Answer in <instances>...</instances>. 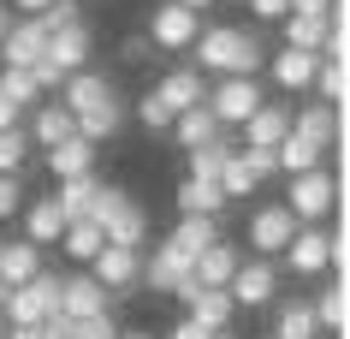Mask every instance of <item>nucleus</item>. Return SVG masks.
Returning <instances> with one entry per match:
<instances>
[{
  "label": "nucleus",
  "mask_w": 350,
  "mask_h": 339,
  "mask_svg": "<svg viewBox=\"0 0 350 339\" xmlns=\"http://www.w3.org/2000/svg\"><path fill=\"white\" fill-rule=\"evenodd\" d=\"M190 54H196V72H214V77H256L267 66L261 36L243 30V24H202Z\"/></svg>",
  "instance_id": "nucleus-1"
},
{
  "label": "nucleus",
  "mask_w": 350,
  "mask_h": 339,
  "mask_svg": "<svg viewBox=\"0 0 350 339\" xmlns=\"http://www.w3.org/2000/svg\"><path fill=\"white\" fill-rule=\"evenodd\" d=\"M48 316H59V274H48V268H42L36 280L6 286V310H0V321H6V327H42Z\"/></svg>",
  "instance_id": "nucleus-2"
},
{
  "label": "nucleus",
  "mask_w": 350,
  "mask_h": 339,
  "mask_svg": "<svg viewBox=\"0 0 350 339\" xmlns=\"http://www.w3.org/2000/svg\"><path fill=\"white\" fill-rule=\"evenodd\" d=\"M332 203H338V179H332L327 167H314V173H297L291 190H285V208L297 214V226H321L332 214Z\"/></svg>",
  "instance_id": "nucleus-3"
},
{
  "label": "nucleus",
  "mask_w": 350,
  "mask_h": 339,
  "mask_svg": "<svg viewBox=\"0 0 350 339\" xmlns=\"http://www.w3.org/2000/svg\"><path fill=\"white\" fill-rule=\"evenodd\" d=\"M261 101H267V95H261V77H220V84H214V90L202 95V108L214 113V119H220V131L243 125V119H250V113H256Z\"/></svg>",
  "instance_id": "nucleus-4"
},
{
  "label": "nucleus",
  "mask_w": 350,
  "mask_h": 339,
  "mask_svg": "<svg viewBox=\"0 0 350 339\" xmlns=\"http://www.w3.org/2000/svg\"><path fill=\"white\" fill-rule=\"evenodd\" d=\"M226 298L238 303V310H267L279 298V262H267V256L238 262V274L226 280Z\"/></svg>",
  "instance_id": "nucleus-5"
},
{
  "label": "nucleus",
  "mask_w": 350,
  "mask_h": 339,
  "mask_svg": "<svg viewBox=\"0 0 350 339\" xmlns=\"http://www.w3.org/2000/svg\"><path fill=\"white\" fill-rule=\"evenodd\" d=\"M196 30H202V18L196 12H185V6H172V0H161L154 12H148V48H166V54H190V42H196Z\"/></svg>",
  "instance_id": "nucleus-6"
},
{
  "label": "nucleus",
  "mask_w": 350,
  "mask_h": 339,
  "mask_svg": "<svg viewBox=\"0 0 350 339\" xmlns=\"http://www.w3.org/2000/svg\"><path fill=\"white\" fill-rule=\"evenodd\" d=\"M291 232H297V214H291L285 203H261L256 214H250V250H256V256H267V262H279V256H285Z\"/></svg>",
  "instance_id": "nucleus-7"
},
{
  "label": "nucleus",
  "mask_w": 350,
  "mask_h": 339,
  "mask_svg": "<svg viewBox=\"0 0 350 339\" xmlns=\"http://www.w3.org/2000/svg\"><path fill=\"white\" fill-rule=\"evenodd\" d=\"M101 292H131V286H143V250H119V244H101L95 250V262L83 268Z\"/></svg>",
  "instance_id": "nucleus-8"
},
{
  "label": "nucleus",
  "mask_w": 350,
  "mask_h": 339,
  "mask_svg": "<svg viewBox=\"0 0 350 339\" xmlns=\"http://www.w3.org/2000/svg\"><path fill=\"white\" fill-rule=\"evenodd\" d=\"M291 131L297 137H309L314 149H338V137H345V108H327V101H303V108H291Z\"/></svg>",
  "instance_id": "nucleus-9"
},
{
  "label": "nucleus",
  "mask_w": 350,
  "mask_h": 339,
  "mask_svg": "<svg viewBox=\"0 0 350 339\" xmlns=\"http://www.w3.org/2000/svg\"><path fill=\"white\" fill-rule=\"evenodd\" d=\"M327 256H332V238H327V226H297L291 232V244H285V256L279 262L291 268V274H327Z\"/></svg>",
  "instance_id": "nucleus-10"
},
{
  "label": "nucleus",
  "mask_w": 350,
  "mask_h": 339,
  "mask_svg": "<svg viewBox=\"0 0 350 339\" xmlns=\"http://www.w3.org/2000/svg\"><path fill=\"white\" fill-rule=\"evenodd\" d=\"M48 54V36H42V24L36 18H12L6 24V36H0V66H36V60Z\"/></svg>",
  "instance_id": "nucleus-11"
},
{
  "label": "nucleus",
  "mask_w": 350,
  "mask_h": 339,
  "mask_svg": "<svg viewBox=\"0 0 350 339\" xmlns=\"http://www.w3.org/2000/svg\"><path fill=\"white\" fill-rule=\"evenodd\" d=\"M24 238H30V244L36 250H59V232H66V214H59V203H54V190H48V197H36V203H30V197H24Z\"/></svg>",
  "instance_id": "nucleus-12"
},
{
  "label": "nucleus",
  "mask_w": 350,
  "mask_h": 339,
  "mask_svg": "<svg viewBox=\"0 0 350 339\" xmlns=\"http://www.w3.org/2000/svg\"><path fill=\"white\" fill-rule=\"evenodd\" d=\"M314 66H321V54H303V48H273L267 54V77H273L285 95H303L314 84Z\"/></svg>",
  "instance_id": "nucleus-13"
},
{
  "label": "nucleus",
  "mask_w": 350,
  "mask_h": 339,
  "mask_svg": "<svg viewBox=\"0 0 350 339\" xmlns=\"http://www.w3.org/2000/svg\"><path fill=\"white\" fill-rule=\"evenodd\" d=\"M90 54H95V30H90V24H66V30H54V36H48V60H54L66 77L83 72V66H90Z\"/></svg>",
  "instance_id": "nucleus-14"
},
{
  "label": "nucleus",
  "mask_w": 350,
  "mask_h": 339,
  "mask_svg": "<svg viewBox=\"0 0 350 339\" xmlns=\"http://www.w3.org/2000/svg\"><path fill=\"white\" fill-rule=\"evenodd\" d=\"M238 131H243V149H279V137L291 131V108H279V101H261V108L243 119Z\"/></svg>",
  "instance_id": "nucleus-15"
},
{
  "label": "nucleus",
  "mask_w": 350,
  "mask_h": 339,
  "mask_svg": "<svg viewBox=\"0 0 350 339\" xmlns=\"http://www.w3.org/2000/svg\"><path fill=\"white\" fill-rule=\"evenodd\" d=\"M30 149H54V143H66V137H77V119L66 108H59V101H36V108H30Z\"/></svg>",
  "instance_id": "nucleus-16"
},
{
  "label": "nucleus",
  "mask_w": 350,
  "mask_h": 339,
  "mask_svg": "<svg viewBox=\"0 0 350 339\" xmlns=\"http://www.w3.org/2000/svg\"><path fill=\"white\" fill-rule=\"evenodd\" d=\"M154 95H161L172 113H185V108H202V95H208V77L196 72V66H172V72L154 84Z\"/></svg>",
  "instance_id": "nucleus-17"
},
{
  "label": "nucleus",
  "mask_w": 350,
  "mask_h": 339,
  "mask_svg": "<svg viewBox=\"0 0 350 339\" xmlns=\"http://www.w3.org/2000/svg\"><path fill=\"white\" fill-rule=\"evenodd\" d=\"M107 95H113V84H107V77H101V72H90V66H83V72H72V77H66V84H59V108H66V113H72V119H77V113L101 108Z\"/></svg>",
  "instance_id": "nucleus-18"
},
{
  "label": "nucleus",
  "mask_w": 350,
  "mask_h": 339,
  "mask_svg": "<svg viewBox=\"0 0 350 339\" xmlns=\"http://www.w3.org/2000/svg\"><path fill=\"white\" fill-rule=\"evenodd\" d=\"M166 137H172V143L190 155V149H202V143H214V137H226V131H220V119H214L208 108H185V113H172Z\"/></svg>",
  "instance_id": "nucleus-19"
},
{
  "label": "nucleus",
  "mask_w": 350,
  "mask_h": 339,
  "mask_svg": "<svg viewBox=\"0 0 350 339\" xmlns=\"http://www.w3.org/2000/svg\"><path fill=\"white\" fill-rule=\"evenodd\" d=\"M101 310H107V292H101L90 274H72V280H59V316H66V321L101 316Z\"/></svg>",
  "instance_id": "nucleus-20"
},
{
  "label": "nucleus",
  "mask_w": 350,
  "mask_h": 339,
  "mask_svg": "<svg viewBox=\"0 0 350 339\" xmlns=\"http://www.w3.org/2000/svg\"><path fill=\"white\" fill-rule=\"evenodd\" d=\"M238 244H226V238H214L208 250H196V262H190V274H196V286H220L226 292V280L238 274Z\"/></svg>",
  "instance_id": "nucleus-21"
},
{
  "label": "nucleus",
  "mask_w": 350,
  "mask_h": 339,
  "mask_svg": "<svg viewBox=\"0 0 350 339\" xmlns=\"http://www.w3.org/2000/svg\"><path fill=\"white\" fill-rule=\"evenodd\" d=\"M119 131H125V101H119V90H113L101 108L77 113V137H83V143H95V149H101L107 137H119Z\"/></svg>",
  "instance_id": "nucleus-22"
},
{
  "label": "nucleus",
  "mask_w": 350,
  "mask_h": 339,
  "mask_svg": "<svg viewBox=\"0 0 350 339\" xmlns=\"http://www.w3.org/2000/svg\"><path fill=\"white\" fill-rule=\"evenodd\" d=\"M214 238H220V221H214V214H178V226L166 232L161 244H172L178 256H190V262H196V250H208Z\"/></svg>",
  "instance_id": "nucleus-23"
},
{
  "label": "nucleus",
  "mask_w": 350,
  "mask_h": 339,
  "mask_svg": "<svg viewBox=\"0 0 350 339\" xmlns=\"http://www.w3.org/2000/svg\"><path fill=\"white\" fill-rule=\"evenodd\" d=\"M185 316L196 321V327H208V334H226V327H232V316H238V303L226 298L220 286H202V292L185 303Z\"/></svg>",
  "instance_id": "nucleus-24"
},
{
  "label": "nucleus",
  "mask_w": 350,
  "mask_h": 339,
  "mask_svg": "<svg viewBox=\"0 0 350 339\" xmlns=\"http://www.w3.org/2000/svg\"><path fill=\"white\" fill-rule=\"evenodd\" d=\"M273 339H321L309 298H279L273 303Z\"/></svg>",
  "instance_id": "nucleus-25"
},
{
  "label": "nucleus",
  "mask_w": 350,
  "mask_h": 339,
  "mask_svg": "<svg viewBox=\"0 0 350 339\" xmlns=\"http://www.w3.org/2000/svg\"><path fill=\"white\" fill-rule=\"evenodd\" d=\"M101 238L119 244V250H143V244H148V214H143V203H125L107 226H101Z\"/></svg>",
  "instance_id": "nucleus-26"
},
{
  "label": "nucleus",
  "mask_w": 350,
  "mask_h": 339,
  "mask_svg": "<svg viewBox=\"0 0 350 339\" xmlns=\"http://www.w3.org/2000/svg\"><path fill=\"white\" fill-rule=\"evenodd\" d=\"M95 143H83V137H66V143H54L48 149V173L54 179H77V173H95Z\"/></svg>",
  "instance_id": "nucleus-27"
},
{
  "label": "nucleus",
  "mask_w": 350,
  "mask_h": 339,
  "mask_svg": "<svg viewBox=\"0 0 350 339\" xmlns=\"http://www.w3.org/2000/svg\"><path fill=\"white\" fill-rule=\"evenodd\" d=\"M42 274V250L30 238H12V244H0V280L6 286H24Z\"/></svg>",
  "instance_id": "nucleus-28"
},
{
  "label": "nucleus",
  "mask_w": 350,
  "mask_h": 339,
  "mask_svg": "<svg viewBox=\"0 0 350 339\" xmlns=\"http://www.w3.org/2000/svg\"><path fill=\"white\" fill-rule=\"evenodd\" d=\"M327 24L332 18H303V12H285L279 18V48H303V54H321V42H327Z\"/></svg>",
  "instance_id": "nucleus-29"
},
{
  "label": "nucleus",
  "mask_w": 350,
  "mask_h": 339,
  "mask_svg": "<svg viewBox=\"0 0 350 339\" xmlns=\"http://www.w3.org/2000/svg\"><path fill=\"white\" fill-rule=\"evenodd\" d=\"M185 274H190V256H178L172 244H161V250L143 262V280L154 286V292H166V298H172V286L185 280Z\"/></svg>",
  "instance_id": "nucleus-30"
},
{
  "label": "nucleus",
  "mask_w": 350,
  "mask_h": 339,
  "mask_svg": "<svg viewBox=\"0 0 350 339\" xmlns=\"http://www.w3.org/2000/svg\"><path fill=\"white\" fill-rule=\"evenodd\" d=\"M321 155H327V149H314L309 137L285 131V137H279V149H273V161H279V173H285V179H297V173H314V167H321Z\"/></svg>",
  "instance_id": "nucleus-31"
},
{
  "label": "nucleus",
  "mask_w": 350,
  "mask_h": 339,
  "mask_svg": "<svg viewBox=\"0 0 350 339\" xmlns=\"http://www.w3.org/2000/svg\"><path fill=\"white\" fill-rule=\"evenodd\" d=\"M95 190H101V179H95V173H77V179H59V190H54L59 214H66V221H83V214H90V203H95Z\"/></svg>",
  "instance_id": "nucleus-32"
},
{
  "label": "nucleus",
  "mask_w": 350,
  "mask_h": 339,
  "mask_svg": "<svg viewBox=\"0 0 350 339\" xmlns=\"http://www.w3.org/2000/svg\"><path fill=\"white\" fill-rule=\"evenodd\" d=\"M172 203H178V214H214V221H220L226 197H220V185H208V179H185V185L172 190Z\"/></svg>",
  "instance_id": "nucleus-33"
},
{
  "label": "nucleus",
  "mask_w": 350,
  "mask_h": 339,
  "mask_svg": "<svg viewBox=\"0 0 350 339\" xmlns=\"http://www.w3.org/2000/svg\"><path fill=\"white\" fill-rule=\"evenodd\" d=\"M101 244H107V238H101V226H95V221H66V232H59V250H66L72 262H83V268L95 262V250H101Z\"/></svg>",
  "instance_id": "nucleus-34"
},
{
  "label": "nucleus",
  "mask_w": 350,
  "mask_h": 339,
  "mask_svg": "<svg viewBox=\"0 0 350 339\" xmlns=\"http://www.w3.org/2000/svg\"><path fill=\"white\" fill-rule=\"evenodd\" d=\"M309 310H314V327H321V334H345V280L321 286L309 298Z\"/></svg>",
  "instance_id": "nucleus-35"
},
{
  "label": "nucleus",
  "mask_w": 350,
  "mask_h": 339,
  "mask_svg": "<svg viewBox=\"0 0 350 339\" xmlns=\"http://www.w3.org/2000/svg\"><path fill=\"white\" fill-rule=\"evenodd\" d=\"M0 95H6V101H12L18 113H30L36 101H48V95L36 90V77L24 72V66H0Z\"/></svg>",
  "instance_id": "nucleus-36"
},
{
  "label": "nucleus",
  "mask_w": 350,
  "mask_h": 339,
  "mask_svg": "<svg viewBox=\"0 0 350 339\" xmlns=\"http://www.w3.org/2000/svg\"><path fill=\"white\" fill-rule=\"evenodd\" d=\"M214 185H220V197H226V203H243V197H256V190H261V179H256L250 167H243V161H238V149H232V161L220 167V179H214Z\"/></svg>",
  "instance_id": "nucleus-37"
},
{
  "label": "nucleus",
  "mask_w": 350,
  "mask_h": 339,
  "mask_svg": "<svg viewBox=\"0 0 350 339\" xmlns=\"http://www.w3.org/2000/svg\"><path fill=\"white\" fill-rule=\"evenodd\" d=\"M226 161H232V143L214 137V143H202V149H190V173H185V179H208V185H214Z\"/></svg>",
  "instance_id": "nucleus-38"
},
{
  "label": "nucleus",
  "mask_w": 350,
  "mask_h": 339,
  "mask_svg": "<svg viewBox=\"0 0 350 339\" xmlns=\"http://www.w3.org/2000/svg\"><path fill=\"white\" fill-rule=\"evenodd\" d=\"M314 101H327V108H345V60H321L314 66Z\"/></svg>",
  "instance_id": "nucleus-39"
},
{
  "label": "nucleus",
  "mask_w": 350,
  "mask_h": 339,
  "mask_svg": "<svg viewBox=\"0 0 350 339\" xmlns=\"http://www.w3.org/2000/svg\"><path fill=\"white\" fill-rule=\"evenodd\" d=\"M24 161H30V137H24V125L0 131V173H24Z\"/></svg>",
  "instance_id": "nucleus-40"
},
{
  "label": "nucleus",
  "mask_w": 350,
  "mask_h": 339,
  "mask_svg": "<svg viewBox=\"0 0 350 339\" xmlns=\"http://www.w3.org/2000/svg\"><path fill=\"white\" fill-rule=\"evenodd\" d=\"M125 203H131V190H125V185H101V190H95V203H90V214H83V221L107 226V221H113V214H119Z\"/></svg>",
  "instance_id": "nucleus-41"
},
{
  "label": "nucleus",
  "mask_w": 350,
  "mask_h": 339,
  "mask_svg": "<svg viewBox=\"0 0 350 339\" xmlns=\"http://www.w3.org/2000/svg\"><path fill=\"white\" fill-rule=\"evenodd\" d=\"M36 24H42V36H54L66 24H83V6H77V0H54L48 12H36Z\"/></svg>",
  "instance_id": "nucleus-42"
},
{
  "label": "nucleus",
  "mask_w": 350,
  "mask_h": 339,
  "mask_svg": "<svg viewBox=\"0 0 350 339\" xmlns=\"http://www.w3.org/2000/svg\"><path fill=\"white\" fill-rule=\"evenodd\" d=\"M131 113L143 119V131H166V125H172V108H166V101H161L154 90H148V95H137V108H131Z\"/></svg>",
  "instance_id": "nucleus-43"
},
{
  "label": "nucleus",
  "mask_w": 350,
  "mask_h": 339,
  "mask_svg": "<svg viewBox=\"0 0 350 339\" xmlns=\"http://www.w3.org/2000/svg\"><path fill=\"white\" fill-rule=\"evenodd\" d=\"M24 208V173H0V221H12Z\"/></svg>",
  "instance_id": "nucleus-44"
},
{
  "label": "nucleus",
  "mask_w": 350,
  "mask_h": 339,
  "mask_svg": "<svg viewBox=\"0 0 350 339\" xmlns=\"http://www.w3.org/2000/svg\"><path fill=\"white\" fill-rule=\"evenodd\" d=\"M238 161H243V167H250V173H256L261 185H267V179H273V173H279V161H273V149H238Z\"/></svg>",
  "instance_id": "nucleus-45"
},
{
  "label": "nucleus",
  "mask_w": 350,
  "mask_h": 339,
  "mask_svg": "<svg viewBox=\"0 0 350 339\" xmlns=\"http://www.w3.org/2000/svg\"><path fill=\"white\" fill-rule=\"evenodd\" d=\"M77 339H119V321L101 310V316H83L77 321Z\"/></svg>",
  "instance_id": "nucleus-46"
},
{
  "label": "nucleus",
  "mask_w": 350,
  "mask_h": 339,
  "mask_svg": "<svg viewBox=\"0 0 350 339\" xmlns=\"http://www.w3.org/2000/svg\"><path fill=\"white\" fill-rule=\"evenodd\" d=\"M250 12H256V24H279L291 12V0H250Z\"/></svg>",
  "instance_id": "nucleus-47"
},
{
  "label": "nucleus",
  "mask_w": 350,
  "mask_h": 339,
  "mask_svg": "<svg viewBox=\"0 0 350 339\" xmlns=\"http://www.w3.org/2000/svg\"><path fill=\"white\" fill-rule=\"evenodd\" d=\"M42 339H77V321H66V316H48V321H42Z\"/></svg>",
  "instance_id": "nucleus-48"
},
{
  "label": "nucleus",
  "mask_w": 350,
  "mask_h": 339,
  "mask_svg": "<svg viewBox=\"0 0 350 339\" xmlns=\"http://www.w3.org/2000/svg\"><path fill=\"white\" fill-rule=\"evenodd\" d=\"M332 6L338 0H291V12H303V18H332Z\"/></svg>",
  "instance_id": "nucleus-49"
},
{
  "label": "nucleus",
  "mask_w": 350,
  "mask_h": 339,
  "mask_svg": "<svg viewBox=\"0 0 350 339\" xmlns=\"http://www.w3.org/2000/svg\"><path fill=\"white\" fill-rule=\"evenodd\" d=\"M148 54V36H143V30H137V36H125V42H119V60H131V66H137V60H143Z\"/></svg>",
  "instance_id": "nucleus-50"
},
{
  "label": "nucleus",
  "mask_w": 350,
  "mask_h": 339,
  "mask_svg": "<svg viewBox=\"0 0 350 339\" xmlns=\"http://www.w3.org/2000/svg\"><path fill=\"white\" fill-rule=\"evenodd\" d=\"M6 6H12V18H36V12H48L54 0H6Z\"/></svg>",
  "instance_id": "nucleus-51"
},
{
  "label": "nucleus",
  "mask_w": 350,
  "mask_h": 339,
  "mask_svg": "<svg viewBox=\"0 0 350 339\" xmlns=\"http://www.w3.org/2000/svg\"><path fill=\"white\" fill-rule=\"evenodd\" d=\"M166 339H208V327H196V321L185 316V321H178V327H172V334H166Z\"/></svg>",
  "instance_id": "nucleus-52"
},
{
  "label": "nucleus",
  "mask_w": 350,
  "mask_h": 339,
  "mask_svg": "<svg viewBox=\"0 0 350 339\" xmlns=\"http://www.w3.org/2000/svg\"><path fill=\"white\" fill-rule=\"evenodd\" d=\"M12 125H24V113L12 108V101H6V95H0V131H12Z\"/></svg>",
  "instance_id": "nucleus-53"
},
{
  "label": "nucleus",
  "mask_w": 350,
  "mask_h": 339,
  "mask_svg": "<svg viewBox=\"0 0 350 339\" xmlns=\"http://www.w3.org/2000/svg\"><path fill=\"white\" fill-rule=\"evenodd\" d=\"M172 6H185V12H196V18H202V12L214 6V0H172Z\"/></svg>",
  "instance_id": "nucleus-54"
},
{
  "label": "nucleus",
  "mask_w": 350,
  "mask_h": 339,
  "mask_svg": "<svg viewBox=\"0 0 350 339\" xmlns=\"http://www.w3.org/2000/svg\"><path fill=\"white\" fill-rule=\"evenodd\" d=\"M6 24H12V6H6V0H0V36H6Z\"/></svg>",
  "instance_id": "nucleus-55"
},
{
  "label": "nucleus",
  "mask_w": 350,
  "mask_h": 339,
  "mask_svg": "<svg viewBox=\"0 0 350 339\" xmlns=\"http://www.w3.org/2000/svg\"><path fill=\"white\" fill-rule=\"evenodd\" d=\"M208 339H238V334H232V327H226V334H208Z\"/></svg>",
  "instance_id": "nucleus-56"
},
{
  "label": "nucleus",
  "mask_w": 350,
  "mask_h": 339,
  "mask_svg": "<svg viewBox=\"0 0 350 339\" xmlns=\"http://www.w3.org/2000/svg\"><path fill=\"white\" fill-rule=\"evenodd\" d=\"M0 310H6V280H0Z\"/></svg>",
  "instance_id": "nucleus-57"
},
{
  "label": "nucleus",
  "mask_w": 350,
  "mask_h": 339,
  "mask_svg": "<svg viewBox=\"0 0 350 339\" xmlns=\"http://www.w3.org/2000/svg\"><path fill=\"white\" fill-rule=\"evenodd\" d=\"M119 339H148V334H119Z\"/></svg>",
  "instance_id": "nucleus-58"
},
{
  "label": "nucleus",
  "mask_w": 350,
  "mask_h": 339,
  "mask_svg": "<svg viewBox=\"0 0 350 339\" xmlns=\"http://www.w3.org/2000/svg\"><path fill=\"white\" fill-rule=\"evenodd\" d=\"M256 339H273V334H256Z\"/></svg>",
  "instance_id": "nucleus-59"
},
{
  "label": "nucleus",
  "mask_w": 350,
  "mask_h": 339,
  "mask_svg": "<svg viewBox=\"0 0 350 339\" xmlns=\"http://www.w3.org/2000/svg\"><path fill=\"white\" fill-rule=\"evenodd\" d=\"M0 334H6V321H0Z\"/></svg>",
  "instance_id": "nucleus-60"
}]
</instances>
